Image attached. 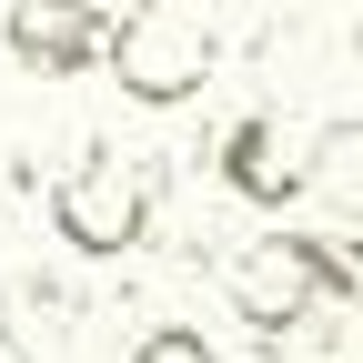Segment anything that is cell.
<instances>
[{
  "label": "cell",
  "instance_id": "cell-4",
  "mask_svg": "<svg viewBox=\"0 0 363 363\" xmlns=\"http://www.w3.org/2000/svg\"><path fill=\"white\" fill-rule=\"evenodd\" d=\"M222 192L233 202H252V212H283V202H303L313 192V172H323V131H303V121H283V111H242L233 131H222Z\"/></svg>",
  "mask_w": 363,
  "mask_h": 363
},
{
  "label": "cell",
  "instance_id": "cell-1",
  "mask_svg": "<svg viewBox=\"0 0 363 363\" xmlns=\"http://www.w3.org/2000/svg\"><path fill=\"white\" fill-rule=\"evenodd\" d=\"M363 293V242L353 233H252L222 252V303L242 313L252 333H283L323 303Z\"/></svg>",
  "mask_w": 363,
  "mask_h": 363
},
{
  "label": "cell",
  "instance_id": "cell-9",
  "mask_svg": "<svg viewBox=\"0 0 363 363\" xmlns=\"http://www.w3.org/2000/svg\"><path fill=\"white\" fill-rule=\"evenodd\" d=\"M131 11H162V0H131Z\"/></svg>",
  "mask_w": 363,
  "mask_h": 363
},
{
  "label": "cell",
  "instance_id": "cell-3",
  "mask_svg": "<svg viewBox=\"0 0 363 363\" xmlns=\"http://www.w3.org/2000/svg\"><path fill=\"white\" fill-rule=\"evenodd\" d=\"M121 81V101H142V111H182L192 91L212 81V21L192 11V0H162V11H121L111 21V61Z\"/></svg>",
  "mask_w": 363,
  "mask_h": 363
},
{
  "label": "cell",
  "instance_id": "cell-7",
  "mask_svg": "<svg viewBox=\"0 0 363 363\" xmlns=\"http://www.w3.org/2000/svg\"><path fill=\"white\" fill-rule=\"evenodd\" d=\"M121 363H212V343H202L192 323H152V333H142V343H131Z\"/></svg>",
  "mask_w": 363,
  "mask_h": 363
},
{
  "label": "cell",
  "instance_id": "cell-8",
  "mask_svg": "<svg viewBox=\"0 0 363 363\" xmlns=\"http://www.w3.org/2000/svg\"><path fill=\"white\" fill-rule=\"evenodd\" d=\"M11 363H71V343H51V353H11Z\"/></svg>",
  "mask_w": 363,
  "mask_h": 363
},
{
  "label": "cell",
  "instance_id": "cell-2",
  "mask_svg": "<svg viewBox=\"0 0 363 363\" xmlns=\"http://www.w3.org/2000/svg\"><path fill=\"white\" fill-rule=\"evenodd\" d=\"M51 233H61L81 262L142 252V233H152V162L121 152V142H81L71 172L51 182Z\"/></svg>",
  "mask_w": 363,
  "mask_h": 363
},
{
  "label": "cell",
  "instance_id": "cell-6",
  "mask_svg": "<svg viewBox=\"0 0 363 363\" xmlns=\"http://www.w3.org/2000/svg\"><path fill=\"white\" fill-rule=\"evenodd\" d=\"M262 363H363V313H353V303L303 313V323L262 333Z\"/></svg>",
  "mask_w": 363,
  "mask_h": 363
},
{
  "label": "cell",
  "instance_id": "cell-5",
  "mask_svg": "<svg viewBox=\"0 0 363 363\" xmlns=\"http://www.w3.org/2000/svg\"><path fill=\"white\" fill-rule=\"evenodd\" d=\"M0 40H11V61L30 81H81L111 61V11L101 0H11Z\"/></svg>",
  "mask_w": 363,
  "mask_h": 363
}]
</instances>
